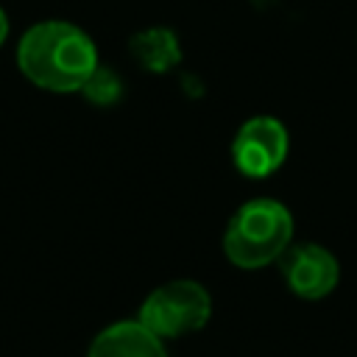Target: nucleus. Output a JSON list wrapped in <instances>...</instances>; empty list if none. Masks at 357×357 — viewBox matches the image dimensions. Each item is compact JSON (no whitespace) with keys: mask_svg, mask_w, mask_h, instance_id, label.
Returning <instances> with one entry per match:
<instances>
[{"mask_svg":"<svg viewBox=\"0 0 357 357\" xmlns=\"http://www.w3.org/2000/svg\"><path fill=\"white\" fill-rule=\"evenodd\" d=\"M17 64L31 84L47 92H81L98 67V47L78 25L45 20L20 36Z\"/></svg>","mask_w":357,"mask_h":357,"instance_id":"f257e3e1","label":"nucleus"},{"mask_svg":"<svg viewBox=\"0 0 357 357\" xmlns=\"http://www.w3.org/2000/svg\"><path fill=\"white\" fill-rule=\"evenodd\" d=\"M293 240V215L273 198L245 201L223 231L226 257L245 271L276 262Z\"/></svg>","mask_w":357,"mask_h":357,"instance_id":"f03ea898","label":"nucleus"},{"mask_svg":"<svg viewBox=\"0 0 357 357\" xmlns=\"http://www.w3.org/2000/svg\"><path fill=\"white\" fill-rule=\"evenodd\" d=\"M212 315L209 290L192 279H173L159 284L139 307V321L165 337H184L206 326Z\"/></svg>","mask_w":357,"mask_h":357,"instance_id":"7ed1b4c3","label":"nucleus"},{"mask_svg":"<svg viewBox=\"0 0 357 357\" xmlns=\"http://www.w3.org/2000/svg\"><path fill=\"white\" fill-rule=\"evenodd\" d=\"M287 128L268 114L245 120L231 139V162L248 178H265L287 159Z\"/></svg>","mask_w":357,"mask_h":357,"instance_id":"20e7f679","label":"nucleus"},{"mask_svg":"<svg viewBox=\"0 0 357 357\" xmlns=\"http://www.w3.org/2000/svg\"><path fill=\"white\" fill-rule=\"evenodd\" d=\"M276 262L284 276V284L298 298H307V301H318L329 296L340 279V265L335 254L318 243L287 245Z\"/></svg>","mask_w":357,"mask_h":357,"instance_id":"39448f33","label":"nucleus"},{"mask_svg":"<svg viewBox=\"0 0 357 357\" xmlns=\"http://www.w3.org/2000/svg\"><path fill=\"white\" fill-rule=\"evenodd\" d=\"M86 357H167L162 337L153 335L139 318L109 324L89 343Z\"/></svg>","mask_w":357,"mask_h":357,"instance_id":"423d86ee","label":"nucleus"},{"mask_svg":"<svg viewBox=\"0 0 357 357\" xmlns=\"http://www.w3.org/2000/svg\"><path fill=\"white\" fill-rule=\"evenodd\" d=\"M134 61L148 73H170L181 61V42L170 28H145L137 31L128 42Z\"/></svg>","mask_w":357,"mask_h":357,"instance_id":"0eeeda50","label":"nucleus"},{"mask_svg":"<svg viewBox=\"0 0 357 357\" xmlns=\"http://www.w3.org/2000/svg\"><path fill=\"white\" fill-rule=\"evenodd\" d=\"M123 92H126V86H123L120 75H117L114 70L103 67V64H98V67L92 70V75H89V78L84 81V86H81V95H84L92 106H114V103L123 100Z\"/></svg>","mask_w":357,"mask_h":357,"instance_id":"6e6552de","label":"nucleus"},{"mask_svg":"<svg viewBox=\"0 0 357 357\" xmlns=\"http://www.w3.org/2000/svg\"><path fill=\"white\" fill-rule=\"evenodd\" d=\"M6 39H8V14L0 8V47L6 45Z\"/></svg>","mask_w":357,"mask_h":357,"instance_id":"1a4fd4ad","label":"nucleus"},{"mask_svg":"<svg viewBox=\"0 0 357 357\" xmlns=\"http://www.w3.org/2000/svg\"><path fill=\"white\" fill-rule=\"evenodd\" d=\"M276 0H254V6H259V8H268V6H273Z\"/></svg>","mask_w":357,"mask_h":357,"instance_id":"9d476101","label":"nucleus"}]
</instances>
